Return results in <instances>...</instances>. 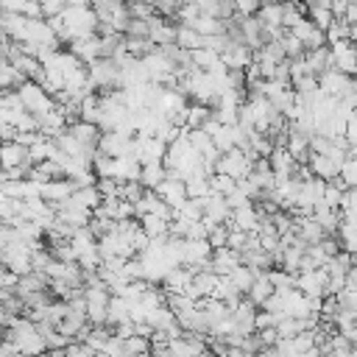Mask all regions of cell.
Segmentation results:
<instances>
[{
    "label": "cell",
    "mask_w": 357,
    "mask_h": 357,
    "mask_svg": "<svg viewBox=\"0 0 357 357\" xmlns=\"http://www.w3.org/2000/svg\"><path fill=\"white\" fill-rule=\"evenodd\" d=\"M6 340L14 346V351H17L20 357H42V354H45L42 335H39L36 324L28 321V318H14V321L8 324Z\"/></svg>",
    "instance_id": "1"
},
{
    "label": "cell",
    "mask_w": 357,
    "mask_h": 357,
    "mask_svg": "<svg viewBox=\"0 0 357 357\" xmlns=\"http://www.w3.org/2000/svg\"><path fill=\"white\" fill-rule=\"evenodd\" d=\"M17 98H20L22 109H25L31 117H45L47 112L56 109V100H53L39 84H33V81H25V84L17 89Z\"/></svg>",
    "instance_id": "2"
},
{
    "label": "cell",
    "mask_w": 357,
    "mask_h": 357,
    "mask_svg": "<svg viewBox=\"0 0 357 357\" xmlns=\"http://www.w3.org/2000/svg\"><path fill=\"white\" fill-rule=\"evenodd\" d=\"M215 173L240 181V178H248V173H251V162L245 159L243 151L234 148V151H229V153H220V159H218V165H215Z\"/></svg>",
    "instance_id": "3"
},
{
    "label": "cell",
    "mask_w": 357,
    "mask_h": 357,
    "mask_svg": "<svg viewBox=\"0 0 357 357\" xmlns=\"http://www.w3.org/2000/svg\"><path fill=\"white\" fill-rule=\"evenodd\" d=\"M326 282L329 273L324 268L318 271H307V273H296V290L307 298H324L326 296Z\"/></svg>",
    "instance_id": "4"
},
{
    "label": "cell",
    "mask_w": 357,
    "mask_h": 357,
    "mask_svg": "<svg viewBox=\"0 0 357 357\" xmlns=\"http://www.w3.org/2000/svg\"><path fill=\"white\" fill-rule=\"evenodd\" d=\"M231 326H234L231 335H240V337L257 332V307H254L248 298H243V301L231 310Z\"/></svg>",
    "instance_id": "5"
},
{
    "label": "cell",
    "mask_w": 357,
    "mask_h": 357,
    "mask_svg": "<svg viewBox=\"0 0 357 357\" xmlns=\"http://www.w3.org/2000/svg\"><path fill=\"white\" fill-rule=\"evenodd\" d=\"M153 192H156V198H159V201H165L173 212H178V209L187 204V187H184V181H181V178H170V176H167V178H165Z\"/></svg>",
    "instance_id": "6"
},
{
    "label": "cell",
    "mask_w": 357,
    "mask_h": 357,
    "mask_svg": "<svg viewBox=\"0 0 357 357\" xmlns=\"http://www.w3.org/2000/svg\"><path fill=\"white\" fill-rule=\"evenodd\" d=\"M318 89H321V95H326V98H332V100H340V98L351 89V78H346V75L337 73V70H326V73L318 78Z\"/></svg>",
    "instance_id": "7"
},
{
    "label": "cell",
    "mask_w": 357,
    "mask_h": 357,
    "mask_svg": "<svg viewBox=\"0 0 357 357\" xmlns=\"http://www.w3.org/2000/svg\"><path fill=\"white\" fill-rule=\"evenodd\" d=\"M64 134H70L84 151H98V142H100V128L98 126H89V123H81V120H75V123H70L67 128H64Z\"/></svg>",
    "instance_id": "8"
},
{
    "label": "cell",
    "mask_w": 357,
    "mask_h": 357,
    "mask_svg": "<svg viewBox=\"0 0 357 357\" xmlns=\"http://www.w3.org/2000/svg\"><path fill=\"white\" fill-rule=\"evenodd\" d=\"M73 195V184L67 181V178H53V181H45V184H39V201H45L47 206H59V204H64L67 198Z\"/></svg>",
    "instance_id": "9"
},
{
    "label": "cell",
    "mask_w": 357,
    "mask_h": 357,
    "mask_svg": "<svg viewBox=\"0 0 357 357\" xmlns=\"http://www.w3.org/2000/svg\"><path fill=\"white\" fill-rule=\"evenodd\" d=\"M226 226H229V229H237V231H243V234H254V231H257V226H259V215H257L254 204L234 209Z\"/></svg>",
    "instance_id": "10"
},
{
    "label": "cell",
    "mask_w": 357,
    "mask_h": 357,
    "mask_svg": "<svg viewBox=\"0 0 357 357\" xmlns=\"http://www.w3.org/2000/svg\"><path fill=\"white\" fill-rule=\"evenodd\" d=\"M220 61H223L226 70H245V67H251V61H254V50H248L245 45H231V47L220 56Z\"/></svg>",
    "instance_id": "11"
},
{
    "label": "cell",
    "mask_w": 357,
    "mask_h": 357,
    "mask_svg": "<svg viewBox=\"0 0 357 357\" xmlns=\"http://www.w3.org/2000/svg\"><path fill=\"white\" fill-rule=\"evenodd\" d=\"M237 265H243L237 251H231V248H218V251H212V271H215V276H229Z\"/></svg>",
    "instance_id": "12"
},
{
    "label": "cell",
    "mask_w": 357,
    "mask_h": 357,
    "mask_svg": "<svg viewBox=\"0 0 357 357\" xmlns=\"http://www.w3.org/2000/svg\"><path fill=\"white\" fill-rule=\"evenodd\" d=\"M268 165H271V170H273L276 181H284V178H290V173H293V167H296L293 156H290L284 148H273V153L268 156Z\"/></svg>",
    "instance_id": "13"
},
{
    "label": "cell",
    "mask_w": 357,
    "mask_h": 357,
    "mask_svg": "<svg viewBox=\"0 0 357 357\" xmlns=\"http://www.w3.org/2000/svg\"><path fill=\"white\" fill-rule=\"evenodd\" d=\"M128 310H131V304H128L126 298L112 296V298H109V307H106V326L114 329V326H120V324H128Z\"/></svg>",
    "instance_id": "14"
},
{
    "label": "cell",
    "mask_w": 357,
    "mask_h": 357,
    "mask_svg": "<svg viewBox=\"0 0 357 357\" xmlns=\"http://www.w3.org/2000/svg\"><path fill=\"white\" fill-rule=\"evenodd\" d=\"M273 293H276V290H273V284L268 282V273H262V276H257V279H254V284H251V290L245 293V298L259 310V307H262Z\"/></svg>",
    "instance_id": "15"
},
{
    "label": "cell",
    "mask_w": 357,
    "mask_h": 357,
    "mask_svg": "<svg viewBox=\"0 0 357 357\" xmlns=\"http://www.w3.org/2000/svg\"><path fill=\"white\" fill-rule=\"evenodd\" d=\"M212 257V248L206 240H184V265H198Z\"/></svg>",
    "instance_id": "16"
},
{
    "label": "cell",
    "mask_w": 357,
    "mask_h": 357,
    "mask_svg": "<svg viewBox=\"0 0 357 357\" xmlns=\"http://www.w3.org/2000/svg\"><path fill=\"white\" fill-rule=\"evenodd\" d=\"M184 187H187V198H206L209 195V173L201 167L198 173H192L184 181Z\"/></svg>",
    "instance_id": "17"
},
{
    "label": "cell",
    "mask_w": 357,
    "mask_h": 357,
    "mask_svg": "<svg viewBox=\"0 0 357 357\" xmlns=\"http://www.w3.org/2000/svg\"><path fill=\"white\" fill-rule=\"evenodd\" d=\"M165 178H167L165 165H145V167L139 170V184H142L145 190H156Z\"/></svg>",
    "instance_id": "18"
},
{
    "label": "cell",
    "mask_w": 357,
    "mask_h": 357,
    "mask_svg": "<svg viewBox=\"0 0 357 357\" xmlns=\"http://www.w3.org/2000/svg\"><path fill=\"white\" fill-rule=\"evenodd\" d=\"M268 282L273 284L276 293L296 290V273H287V271H282V268H271V271H268Z\"/></svg>",
    "instance_id": "19"
},
{
    "label": "cell",
    "mask_w": 357,
    "mask_h": 357,
    "mask_svg": "<svg viewBox=\"0 0 357 357\" xmlns=\"http://www.w3.org/2000/svg\"><path fill=\"white\" fill-rule=\"evenodd\" d=\"M201 42H204V36H198V33H195V31H190L187 25H176V45H178L181 50L192 53V50H198V47H201Z\"/></svg>",
    "instance_id": "20"
},
{
    "label": "cell",
    "mask_w": 357,
    "mask_h": 357,
    "mask_svg": "<svg viewBox=\"0 0 357 357\" xmlns=\"http://www.w3.org/2000/svg\"><path fill=\"white\" fill-rule=\"evenodd\" d=\"M276 42H279V47H282V53H284V59H287V61H296V59H301V56H304V45H301L290 31H284Z\"/></svg>",
    "instance_id": "21"
},
{
    "label": "cell",
    "mask_w": 357,
    "mask_h": 357,
    "mask_svg": "<svg viewBox=\"0 0 357 357\" xmlns=\"http://www.w3.org/2000/svg\"><path fill=\"white\" fill-rule=\"evenodd\" d=\"M254 279H257V276H254V271H251V268H245V265H237V268L229 273V282H231V284L237 287V293H243V296L251 290Z\"/></svg>",
    "instance_id": "22"
},
{
    "label": "cell",
    "mask_w": 357,
    "mask_h": 357,
    "mask_svg": "<svg viewBox=\"0 0 357 357\" xmlns=\"http://www.w3.org/2000/svg\"><path fill=\"white\" fill-rule=\"evenodd\" d=\"M234 187H237V181H234V178H229V176H220V173L209 176V192H215V195H223V198H226Z\"/></svg>",
    "instance_id": "23"
},
{
    "label": "cell",
    "mask_w": 357,
    "mask_h": 357,
    "mask_svg": "<svg viewBox=\"0 0 357 357\" xmlns=\"http://www.w3.org/2000/svg\"><path fill=\"white\" fill-rule=\"evenodd\" d=\"M324 33H326V45H335V42L349 39V25H346V20H332V25Z\"/></svg>",
    "instance_id": "24"
},
{
    "label": "cell",
    "mask_w": 357,
    "mask_h": 357,
    "mask_svg": "<svg viewBox=\"0 0 357 357\" xmlns=\"http://www.w3.org/2000/svg\"><path fill=\"white\" fill-rule=\"evenodd\" d=\"M226 237H229V226L226 223L223 226H212L209 234H206V243H209L212 251H218V248H226Z\"/></svg>",
    "instance_id": "25"
},
{
    "label": "cell",
    "mask_w": 357,
    "mask_h": 357,
    "mask_svg": "<svg viewBox=\"0 0 357 357\" xmlns=\"http://www.w3.org/2000/svg\"><path fill=\"white\" fill-rule=\"evenodd\" d=\"M39 8H42V17H45V20H56V17H61V14L67 11V3L45 0V3H39Z\"/></svg>",
    "instance_id": "26"
},
{
    "label": "cell",
    "mask_w": 357,
    "mask_h": 357,
    "mask_svg": "<svg viewBox=\"0 0 357 357\" xmlns=\"http://www.w3.org/2000/svg\"><path fill=\"white\" fill-rule=\"evenodd\" d=\"M226 248H231V251L243 254V248H245V234H243V231H237V229H229V237H226Z\"/></svg>",
    "instance_id": "27"
},
{
    "label": "cell",
    "mask_w": 357,
    "mask_h": 357,
    "mask_svg": "<svg viewBox=\"0 0 357 357\" xmlns=\"http://www.w3.org/2000/svg\"><path fill=\"white\" fill-rule=\"evenodd\" d=\"M276 324H279V315L265 312V310H257V332L259 329H276Z\"/></svg>",
    "instance_id": "28"
},
{
    "label": "cell",
    "mask_w": 357,
    "mask_h": 357,
    "mask_svg": "<svg viewBox=\"0 0 357 357\" xmlns=\"http://www.w3.org/2000/svg\"><path fill=\"white\" fill-rule=\"evenodd\" d=\"M346 8H349L346 0H332V3H329V11H332L335 20H343V17H346Z\"/></svg>",
    "instance_id": "29"
},
{
    "label": "cell",
    "mask_w": 357,
    "mask_h": 357,
    "mask_svg": "<svg viewBox=\"0 0 357 357\" xmlns=\"http://www.w3.org/2000/svg\"><path fill=\"white\" fill-rule=\"evenodd\" d=\"M343 290L357 293V268H349V273H346V287H343Z\"/></svg>",
    "instance_id": "30"
},
{
    "label": "cell",
    "mask_w": 357,
    "mask_h": 357,
    "mask_svg": "<svg viewBox=\"0 0 357 357\" xmlns=\"http://www.w3.org/2000/svg\"><path fill=\"white\" fill-rule=\"evenodd\" d=\"M346 25H357V3H349V8H346Z\"/></svg>",
    "instance_id": "31"
},
{
    "label": "cell",
    "mask_w": 357,
    "mask_h": 357,
    "mask_svg": "<svg viewBox=\"0 0 357 357\" xmlns=\"http://www.w3.org/2000/svg\"><path fill=\"white\" fill-rule=\"evenodd\" d=\"M349 42L357 45V25H349Z\"/></svg>",
    "instance_id": "32"
}]
</instances>
